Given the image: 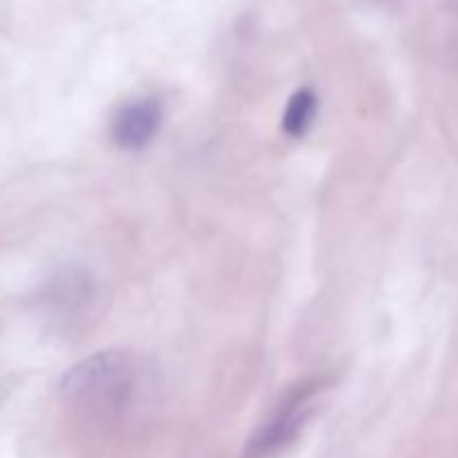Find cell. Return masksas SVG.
Segmentation results:
<instances>
[{
  "label": "cell",
  "instance_id": "cell-1",
  "mask_svg": "<svg viewBox=\"0 0 458 458\" xmlns=\"http://www.w3.org/2000/svg\"><path fill=\"white\" fill-rule=\"evenodd\" d=\"M141 365L128 349H107L72 367L61 380L67 403L94 414H116L125 410L137 389Z\"/></svg>",
  "mask_w": 458,
  "mask_h": 458
},
{
  "label": "cell",
  "instance_id": "cell-2",
  "mask_svg": "<svg viewBox=\"0 0 458 458\" xmlns=\"http://www.w3.org/2000/svg\"><path fill=\"white\" fill-rule=\"evenodd\" d=\"M311 407H309V392H298L291 396L271 419L264 420L244 447V458H271L298 438L307 423Z\"/></svg>",
  "mask_w": 458,
  "mask_h": 458
},
{
  "label": "cell",
  "instance_id": "cell-3",
  "mask_svg": "<svg viewBox=\"0 0 458 458\" xmlns=\"http://www.w3.org/2000/svg\"><path fill=\"white\" fill-rule=\"evenodd\" d=\"M164 110L157 98H134L119 110L112 121V141L121 150L137 152L157 137Z\"/></svg>",
  "mask_w": 458,
  "mask_h": 458
},
{
  "label": "cell",
  "instance_id": "cell-4",
  "mask_svg": "<svg viewBox=\"0 0 458 458\" xmlns=\"http://www.w3.org/2000/svg\"><path fill=\"white\" fill-rule=\"evenodd\" d=\"M47 304L61 318H76L92 302V284L85 273L65 268L47 286Z\"/></svg>",
  "mask_w": 458,
  "mask_h": 458
},
{
  "label": "cell",
  "instance_id": "cell-5",
  "mask_svg": "<svg viewBox=\"0 0 458 458\" xmlns=\"http://www.w3.org/2000/svg\"><path fill=\"white\" fill-rule=\"evenodd\" d=\"M318 114V97L313 89L300 88L291 94V98L286 101V110L282 114V130H284L289 137L300 139L311 130L313 121Z\"/></svg>",
  "mask_w": 458,
  "mask_h": 458
}]
</instances>
